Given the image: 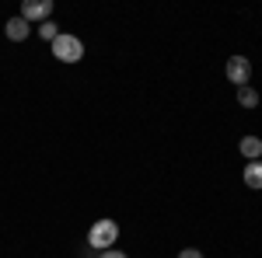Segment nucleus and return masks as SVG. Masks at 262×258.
Segmentation results:
<instances>
[{
	"mask_svg": "<svg viewBox=\"0 0 262 258\" xmlns=\"http://www.w3.org/2000/svg\"><path fill=\"white\" fill-rule=\"evenodd\" d=\"M116 241H119V223L116 220H95L91 223V230H88V248L91 251H108V248H116Z\"/></svg>",
	"mask_w": 262,
	"mask_h": 258,
	"instance_id": "obj_1",
	"label": "nucleus"
},
{
	"mask_svg": "<svg viewBox=\"0 0 262 258\" xmlns=\"http://www.w3.org/2000/svg\"><path fill=\"white\" fill-rule=\"evenodd\" d=\"M49 45H53V56L60 63H81L84 60V42L77 35H70V32H60Z\"/></svg>",
	"mask_w": 262,
	"mask_h": 258,
	"instance_id": "obj_2",
	"label": "nucleus"
},
{
	"mask_svg": "<svg viewBox=\"0 0 262 258\" xmlns=\"http://www.w3.org/2000/svg\"><path fill=\"white\" fill-rule=\"evenodd\" d=\"M224 74H227V80H231V84L245 87V84L252 80V63H248V56H231V60H227V66H224Z\"/></svg>",
	"mask_w": 262,
	"mask_h": 258,
	"instance_id": "obj_3",
	"label": "nucleus"
},
{
	"mask_svg": "<svg viewBox=\"0 0 262 258\" xmlns=\"http://www.w3.org/2000/svg\"><path fill=\"white\" fill-rule=\"evenodd\" d=\"M49 14H53V0H25L21 4V18L28 21H49Z\"/></svg>",
	"mask_w": 262,
	"mask_h": 258,
	"instance_id": "obj_4",
	"label": "nucleus"
},
{
	"mask_svg": "<svg viewBox=\"0 0 262 258\" xmlns=\"http://www.w3.org/2000/svg\"><path fill=\"white\" fill-rule=\"evenodd\" d=\"M4 32H7V39H11V42H25V39H28V32H32V25L18 14V18H11L7 25H4Z\"/></svg>",
	"mask_w": 262,
	"mask_h": 258,
	"instance_id": "obj_5",
	"label": "nucleus"
},
{
	"mask_svg": "<svg viewBox=\"0 0 262 258\" xmlns=\"http://www.w3.org/2000/svg\"><path fill=\"white\" fill-rule=\"evenodd\" d=\"M242 157L245 160H262V139L259 136H245L242 139Z\"/></svg>",
	"mask_w": 262,
	"mask_h": 258,
	"instance_id": "obj_6",
	"label": "nucleus"
},
{
	"mask_svg": "<svg viewBox=\"0 0 262 258\" xmlns=\"http://www.w3.org/2000/svg\"><path fill=\"white\" fill-rule=\"evenodd\" d=\"M245 185L248 189H262V160H248L245 164Z\"/></svg>",
	"mask_w": 262,
	"mask_h": 258,
	"instance_id": "obj_7",
	"label": "nucleus"
},
{
	"mask_svg": "<svg viewBox=\"0 0 262 258\" xmlns=\"http://www.w3.org/2000/svg\"><path fill=\"white\" fill-rule=\"evenodd\" d=\"M238 105H242V108H255V105H259V91H255L252 84L238 87Z\"/></svg>",
	"mask_w": 262,
	"mask_h": 258,
	"instance_id": "obj_8",
	"label": "nucleus"
},
{
	"mask_svg": "<svg viewBox=\"0 0 262 258\" xmlns=\"http://www.w3.org/2000/svg\"><path fill=\"white\" fill-rule=\"evenodd\" d=\"M39 35L46 42H53L56 35H60V32H56V21H42V25H39Z\"/></svg>",
	"mask_w": 262,
	"mask_h": 258,
	"instance_id": "obj_9",
	"label": "nucleus"
},
{
	"mask_svg": "<svg viewBox=\"0 0 262 258\" xmlns=\"http://www.w3.org/2000/svg\"><path fill=\"white\" fill-rule=\"evenodd\" d=\"M179 258H203V251H200V248H182Z\"/></svg>",
	"mask_w": 262,
	"mask_h": 258,
	"instance_id": "obj_10",
	"label": "nucleus"
},
{
	"mask_svg": "<svg viewBox=\"0 0 262 258\" xmlns=\"http://www.w3.org/2000/svg\"><path fill=\"white\" fill-rule=\"evenodd\" d=\"M98 258H129V255H126V251H116V248H108V251H101Z\"/></svg>",
	"mask_w": 262,
	"mask_h": 258,
	"instance_id": "obj_11",
	"label": "nucleus"
}]
</instances>
